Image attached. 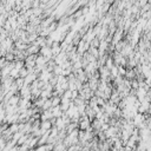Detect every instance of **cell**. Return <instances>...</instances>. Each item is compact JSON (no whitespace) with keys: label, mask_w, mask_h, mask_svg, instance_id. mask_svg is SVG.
I'll list each match as a JSON object with an SVG mask.
<instances>
[{"label":"cell","mask_w":151,"mask_h":151,"mask_svg":"<svg viewBox=\"0 0 151 151\" xmlns=\"http://www.w3.org/2000/svg\"><path fill=\"white\" fill-rule=\"evenodd\" d=\"M78 125H79V129H80V130L86 131V130H89L91 128V121L89 119L87 116H82Z\"/></svg>","instance_id":"cell-1"},{"label":"cell","mask_w":151,"mask_h":151,"mask_svg":"<svg viewBox=\"0 0 151 151\" xmlns=\"http://www.w3.org/2000/svg\"><path fill=\"white\" fill-rule=\"evenodd\" d=\"M39 53H40V55H43V57H45L47 60H51L53 59V53H52V49L50 46H44V47H40V51H39Z\"/></svg>","instance_id":"cell-2"},{"label":"cell","mask_w":151,"mask_h":151,"mask_svg":"<svg viewBox=\"0 0 151 151\" xmlns=\"http://www.w3.org/2000/svg\"><path fill=\"white\" fill-rule=\"evenodd\" d=\"M28 70L26 69V67H22L20 71H19V76H20V78H26L27 76H28Z\"/></svg>","instance_id":"cell-7"},{"label":"cell","mask_w":151,"mask_h":151,"mask_svg":"<svg viewBox=\"0 0 151 151\" xmlns=\"http://www.w3.org/2000/svg\"><path fill=\"white\" fill-rule=\"evenodd\" d=\"M10 77H11V78H13V79H18V78H20V76H19V70H17V69L14 67V69L11 71Z\"/></svg>","instance_id":"cell-6"},{"label":"cell","mask_w":151,"mask_h":151,"mask_svg":"<svg viewBox=\"0 0 151 151\" xmlns=\"http://www.w3.org/2000/svg\"><path fill=\"white\" fill-rule=\"evenodd\" d=\"M53 128V125L50 121H45V122H42L40 123V129L44 131V132H49L51 131V129Z\"/></svg>","instance_id":"cell-3"},{"label":"cell","mask_w":151,"mask_h":151,"mask_svg":"<svg viewBox=\"0 0 151 151\" xmlns=\"http://www.w3.org/2000/svg\"><path fill=\"white\" fill-rule=\"evenodd\" d=\"M51 111H52V115H53L54 118H60L63 115H64L63 110L60 109V105H59V106H54V107H52Z\"/></svg>","instance_id":"cell-4"},{"label":"cell","mask_w":151,"mask_h":151,"mask_svg":"<svg viewBox=\"0 0 151 151\" xmlns=\"http://www.w3.org/2000/svg\"><path fill=\"white\" fill-rule=\"evenodd\" d=\"M66 150H67V146L64 144V142H63V140H59L58 143H55V144H54L53 151H66Z\"/></svg>","instance_id":"cell-5"}]
</instances>
